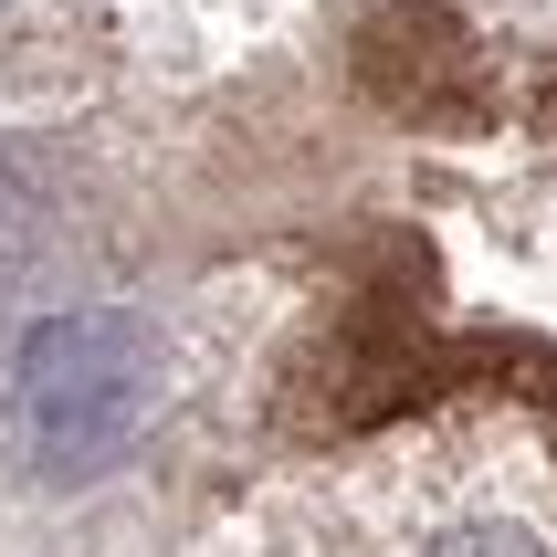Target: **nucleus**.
Returning a JSON list of instances; mask_svg holds the SVG:
<instances>
[{"label":"nucleus","mask_w":557,"mask_h":557,"mask_svg":"<svg viewBox=\"0 0 557 557\" xmlns=\"http://www.w3.org/2000/svg\"><path fill=\"white\" fill-rule=\"evenodd\" d=\"M158 410V337L137 326L126 306H74V315H42L11 358V442L22 463L85 484L148 432Z\"/></svg>","instance_id":"obj_1"},{"label":"nucleus","mask_w":557,"mask_h":557,"mask_svg":"<svg viewBox=\"0 0 557 557\" xmlns=\"http://www.w3.org/2000/svg\"><path fill=\"white\" fill-rule=\"evenodd\" d=\"M421 557H547L527 527H453L442 547H421Z\"/></svg>","instance_id":"obj_2"}]
</instances>
